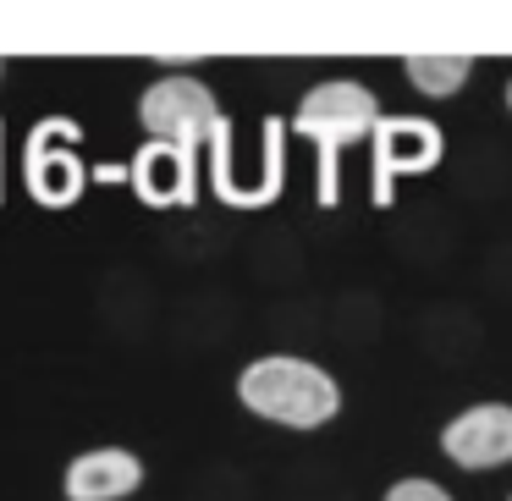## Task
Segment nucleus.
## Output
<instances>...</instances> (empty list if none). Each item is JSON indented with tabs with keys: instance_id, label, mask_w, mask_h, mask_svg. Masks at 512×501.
Listing matches in <instances>:
<instances>
[{
	"instance_id": "f257e3e1",
	"label": "nucleus",
	"mask_w": 512,
	"mask_h": 501,
	"mask_svg": "<svg viewBox=\"0 0 512 501\" xmlns=\"http://www.w3.org/2000/svg\"><path fill=\"white\" fill-rule=\"evenodd\" d=\"M237 402L254 419L309 435L342 413V386L331 369L303 353H259L237 369Z\"/></svg>"
},
{
	"instance_id": "f03ea898",
	"label": "nucleus",
	"mask_w": 512,
	"mask_h": 501,
	"mask_svg": "<svg viewBox=\"0 0 512 501\" xmlns=\"http://www.w3.org/2000/svg\"><path fill=\"white\" fill-rule=\"evenodd\" d=\"M380 100L369 83L358 78H325L314 83L309 94L298 100V111H292V133L309 138L314 144V182H320V204H336L342 199V188H336V166H342V149L364 144V138H375L380 127Z\"/></svg>"
},
{
	"instance_id": "7ed1b4c3",
	"label": "nucleus",
	"mask_w": 512,
	"mask_h": 501,
	"mask_svg": "<svg viewBox=\"0 0 512 501\" xmlns=\"http://www.w3.org/2000/svg\"><path fill=\"white\" fill-rule=\"evenodd\" d=\"M138 127H144V138H160V144H177V149L199 155L226 127V111L199 72L177 67V72H160L155 83H144V94H138Z\"/></svg>"
},
{
	"instance_id": "20e7f679",
	"label": "nucleus",
	"mask_w": 512,
	"mask_h": 501,
	"mask_svg": "<svg viewBox=\"0 0 512 501\" xmlns=\"http://www.w3.org/2000/svg\"><path fill=\"white\" fill-rule=\"evenodd\" d=\"M83 127L72 116H45L34 122V133L23 138V182L34 193V204L45 210H72L89 188V166L78 155Z\"/></svg>"
},
{
	"instance_id": "39448f33",
	"label": "nucleus",
	"mask_w": 512,
	"mask_h": 501,
	"mask_svg": "<svg viewBox=\"0 0 512 501\" xmlns=\"http://www.w3.org/2000/svg\"><path fill=\"white\" fill-rule=\"evenodd\" d=\"M369 155H375V204L391 210L402 177H430L435 166L446 160V138L430 116H380L375 138H369Z\"/></svg>"
},
{
	"instance_id": "423d86ee",
	"label": "nucleus",
	"mask_w": 512,
	"mask_h": 501,
	"mask_svg": "<svg viewBox=\"0 0 512 501\" xmlns=\"http://www.w3.org/2000/svg\"><path fill=\"white\" fill-rule=\"evenodd\" d=\"M441 457L463 474H490L512 463V402H468L441 424Z\"/></svg>"
},
{
	"instance_id": "0eeeda50",
	"label": "nucleus",
	"mask_w": 512,
	"mask_h": 501,
	"mask_svg": "<svg viewBox=\"0 0 512 501\" xmlns=\"http://www.w3.org/2000/svg\"><path fill=\"white\" fill-rule=\"evenodd\" d=\"M127 182H133V199L149 204V210H188L199 204V155L177 144H160V138H144L138 155L127 160Z\"/></svg>"
},
{
	"instance_id": "6e6552de",
	"label": "nucleus",
	"mask_w": 512,
	"mask_h": 501,
	"mask_svg": "<svg viewBox=\"0 0 512 501\" xmlns=\"http://www.w3.org/2000/svg\"><path fill=\"white\" fill-rule=\"evenodd\" d=\"M144 490V457L133 446H89L61 468L67 501H127Z\"/></svg>"
},
{
	"instance_id": "1a4fd4ad",
	"label": "nucleus",
	"mask_w": 512,
	"mask_h": 501,
	"mask_svg": "<svg viewBox=\"0 0 512 501\" xmlns=\"http://www.w3.org/2000/svg\"><path fill=\"white\" fill-rule=\"evenodd\" d=\"M474 67L479 61L468 50H408L402 56V78L424 100H457L468 89V78H474Z\"/></svg>"
},
{
	"instance_id": "9d476101",
	"label": "nucleus",
	"mask_w": 512,
	"mask_h": 501,
	"mask_svg": "<svg viewBox=\"0 0 512 501\" xmlns=\"http://www.w3.org/2000/svg\"><path fill=\"white\" fill-rule=\"evenodd\" d=\"M380 501H457V496L441 485V479H430V474H402V479H391V485H386V496H380Z\"/></svg>"
},
{
	"instance_id": "9b49d317",
	"label": "nucleus",
	"mask_w": 512,
	"mask_h": 501,
	"mask_svg": "<svg viewBox=\"0 0 512 501\" xmlns=\"http://www.w3.org/2000/svg\"><path fill=\"white\" fill-rule=\"evenodd\" d=\"M0 204H6V122H0Z\"/></svg>"
},
{
	"instance_id": "f8f14e48",
	"label": "nucleus",
	"mask_w": 512,
	"mask_h": 501,
	"mask_svg": "<svg viewBox=\"0 0 512 501\" xmlns=\"http://www.w3.org/2000/svg\"><path fill=\"white\" fill-rule=\"evenodd\" d=\"M501 100H507V111H512V78H507V89H501Z\"/></svg>"
},
{
	"instance_id": "ddd939ff",
	"label": "nucleus",
	"mask_w": 512,
	"mask_h": 501,
	"mask_svg": "<svg viewBox=\"0 0 512 501\" xmlns=\"http://www.w3.org/2000/svg\"><path fill=\"white\" fill-rule=\"evenodd\" d=\"M0 72H6V61H0Z\"/></svg>"
},
{
	"instance_id": "4468645a",
	"label": "nucleus",
	"mask_w": 512,
	"mask_h": 501,
	"mask_svg": "<svg viewBox=\"0 0 512 501\" xmlns=\"http://www.w3.org/2000/svg\"><path fill=\"white\" fill-rule=\"evenodd\" d=\"M507 501H512V496H507Z\"/></svg>"
}]
</instances>
